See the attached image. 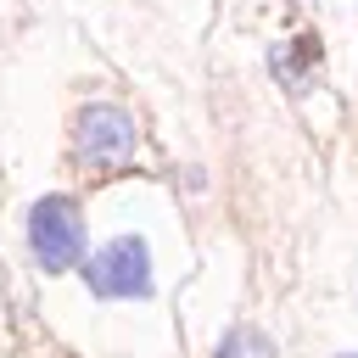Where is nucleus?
<instances>
[{
    "label": "nucleus",
    "instance_id": "nucleus-3",
    "mask_svg": "<svg viewBox=\"0 0 358 358\" xmlns=\"http://www.w3.org/2000/svg\"><path fill=\"white\" fill-rule=\"evenodd\" d=\"M84 285L101 302H129V296H151V246L140 235H112L101 252H90L84 263Z\"/></svg>",
    "mask_w": 358,
    "mask_h": 358
},
{
    "label": "nucleus",
    "instance_id": "nucleus-8",
    "mask_svg": "<svg viewBox=\"0 0 358 358\" xmlns=\"http://www.w3.org/2000/svg\"><path fill=\"white\" fill-rule=\"evenodd\" d=\"M308 6H313V0H308Z\"/></svg>",
    "mask_w": 358,
    "mask_h": 358
},
{
    "label": "nucleus",
    "instance_id": "nucleus-7",
    "mask_svg": "<svg viewBox=\"0 0 358 358\" xmlns=\"http://www.w3.org/2000/svg\"><path fill=\"white\" fill-rule=\"evenodd\" d=\"M341 358H358V352H341Z\"/></svg>",
    "mask_w": 358,
    "mask_h": 358
},
{
    "label": "nucleus",
    "instance_id": "nucleus-5",
    "mask_svg": "<svg viewBox=\"0 0 358 358\" xmlns=\"http://www.w3.org/2000/svg\"><path fill=\"white\" fill-rule=\"evenodd\" d=\"M218 358H280L274 336H263L257 324H229L218 336Z\"/></svg>",
    "mask_w": 358,
    "mask_h": 358
},
{
    "label": "nucleus",
    "instance_id": "nucleus-2",
    "mask_svg": "<svg viewBox=\"0 0 358 358\" xmlns=\"http://www.w3.org/2000/svg\"><path fill=\"white\" fill-rule=\"evenodd\" d=\"M134 151H140V129H134V117H129L123 106L90 101V106L78 112V123H73V157H78V168H90V173H117V168L134 162Z\"/></svg>",
    "mask_w": 358,
    "mask_h": 358
},
{
    "label": "nucleus",
    "instance_id": "nucleus-4",
    "mask_svg": "<svg viewBox=\"0 0 358 358\" xmlns=\"http://www.w3.org/2000/svg\"><path fill=\"white\" fill-rule=\"evenodd\" d=\"M313 62H319L313 39H291V45H274V50H268V67L280 73V84H285L291 95H302V90L313 84Z\"/></svg>",
    "mask_w": 358,
    "mask_h": 358
},
{
    "label": "nucleus",
    "instance_id": "nucleus-1",
    "mask_svg": "<svg viewBox=\"0 0 358 358\" xmlns=\"http://www.w3.org/2000/svg\"><path fill=\"white\" fill-rule=\"evenodd\" d=\"M22 235H28V257L39 274H67L84 263V213L73 196H39L28 207Z\"/></svg>",
    "mask_w": 358,
    "mask_h": 358
},
{
    "label": "nucleus",
    "instance_id": "nucleus-6",
    "mask_svg": "<svg viewBox=\"0 0 358 358\" xmlns=\"http://www.w3.org/2000/svg\"><path fill=\"white\" fill-rule=\"evenodd\" d=\"M185 185L201 196V190H207V168H185Z\"/></svg>",
    "mask_w": 358,
    "mask_h": 358
}]
</instances>
